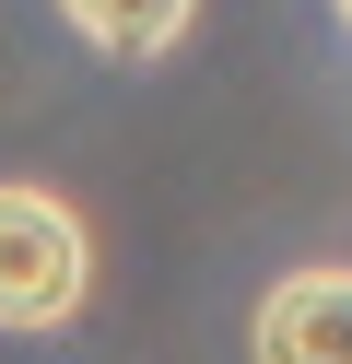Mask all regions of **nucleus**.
Listing matches in <instances>:
<instances>
[{"mask_svg":"<svg viewBox=\"0 0 352 364\" xmlns=\"http://www.w3.org/2000/svg\"><path fill=\"white\" fill-rule=\"evenodd\" d=\"M247 353L258 364H352V270L317 259V270H282L247 317Z\"/></svg>","mask_w":352,"mask_h":364,"instance_id":"obj_2","label":"nucleus"},{"mask_svg":"<svg viewBox=\"0 0 352 364\" xmlns=\"http://www.w3.org/2000/svg\"><path fill=\"white\" fill-rule=\"evenodd\" d=\"M59 24L82 36L94 59H117V71H153V59H176V36L200 24V0H59Z\"/></svg>","mask_w":352,"mask_h":364,"instance_id":"obj_3","label":"nucleus"},{"mask_svg":"<svg viewBox=\"0 0 352 364\" xmlns=\"http://www.w3.org/2000/svg\"><path fill=\"white\" fill-rule=\"evenodd\" d=\"M329 12H341V36H352V0H329Z\"/></svg>","mask_w":352,"mask_h":364,"instance_id":"obj_4","label":"nucleus"},{"mask_svg":"<svg viewBox=\"0 0 352 364\" xmlns=\"http://www.w3.org/2000/svg\"><path fill=\"white\" fill-rule=\"evenodd\" d=\"M94 306V223L36 176H0V329L47 341Z\"/></svg>","mask_w":352,"mask_h":364,"instance_id":"obj_1","label":"nucleus"}]
</instances>
